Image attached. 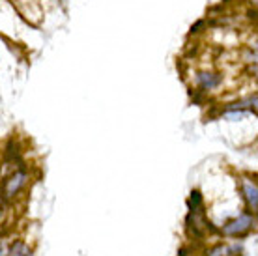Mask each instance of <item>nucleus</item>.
Returning <instances> with one entry per match:
<instances>
[{
  "mask_svg": "<svg viewBox=\"0 0 258 256\" xmlns=\"http://www.w3.org/2000/svg\"><path fill=\"white\" fill-rule=\"evenodd\" d=\"M202 206V195L199 191H191V197H189V210H199Z\"/></svg>",
  "mask_w": 258,
  "mask_h": 256,
  "instance_id": "nucleus-6",
  "label": "nucleus"
},
{
  "mask_svg": "<svg viewBox=\"0 0 258 256\" xmlns=\"http://www.w3.org/2000/svg\"><path fill=\"white\" fill-rule=\"evenodd\" d=\"M241 189H243V197L247 200V206L252 210V213L258 210V189H256V183L251 181V179H243L241 181Z\"/></svg>",
  "mask_w": 258,
  "mask_h": 256,
  "instance_id": "nucleus-4",
  "label": "nucleus"
},
{
  "mask_svg": "<svg viewBox=\"0 0 258 256\" xmlns=\"http://www.w3.org/2000/svg\"><path fill=\"white\" fill-rule=\"evenodd\" d=\"M252 223H254V217L252 215H241V217L234 219V221H230L228 224H225V228H223V232H225L226 236H232V237H243L247 234V232L251 230Z\"/></svg>",
  "mask_w": 258,
  "mask_h": 256,
  "instance_id": "nucleus-2",
  "label": "nucleus"
},
{
  "mask_svg": "<svg viewBox=\"0 0 258 256\" xmlns=\"http://www.w3.org/2000/svg\"><path fill=\"white\" fill-rule=\"evenodd\" d=\"M4 254V250H2V245H0V256Z\"/></svg>",
  "mask_w": 258,
  "mask_h": 256,
  "instance_id": "nucleus-8",
  "label": "nucleus"
},
{
  "mask_svg": "<svg viewBox=\"0 0 258 256\" xmlns=\"http://www.w3.org/2000/svg\"><path fill=\"white\" fill-rule=\"evenodd\" d=\"M223 84V75L219 71H199L197 73V86H199L200 92H210V90L219 88Z\"/></svg>",
  "mask_w": 258,
  "mask_h": 256,
  "instance_id": "nucleus-3",
  "label": "nucleus"
},
{
  "mask_svg": "<svg viewBox=\"0 0 258 256\" xmlns=\"http://www.w3.org/2000/svg\"><path fill=\"white\" fill-rule=\"evenodd\" d=\"M26 179H28V174H26L25 168H19L17 172H13L12 176L4 181V187H2V199H6V200L13 199V197L25 187Z\"/></svg>",
  "mask_w": 258,
  "mask_h": 256,
  "instance_id": "nucleus-1",
  "label": "nucleus"
},
{
  "mask_svg": "<svg viewBox=\"0 0 258 256\" xmlns=\"http://www.w3.org/2000/svg\"><path fill=\"white\" fill-rule=\"evenodd\" d=\"M10 256H32V250L28 249V245L23 241H15L10 249Z\"/></svg>",
  "mask_w": 258,
  "mask_h": 256,
  "instance_id": "nucleus-5",
  "label": "nucleus"
},
{
  "mask_svg": "<svg viewBox=\"0 0 258 256\" xmlns=\"http://www.w3.org/2000/svg\"><path fill=\"white\" fill-rule=\"evenodd\" d=\"M2 202H4V199L0 197V217H2V208H4V204H2Z\"/></svg>",
  "mask_w": 258,
  "mask_h": 256,
  "instance_id": "nucleus-7",
  "label": "nucleus"
}]
</instances>
